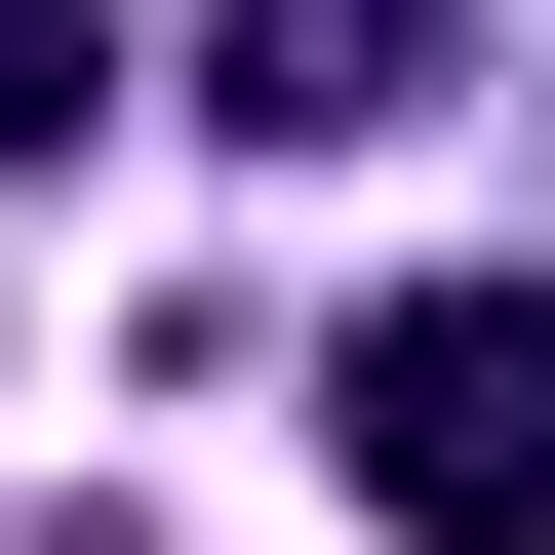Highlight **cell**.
Returning <instances> with one entry per match:
<instances>
[{
	"label": "cell",
	"instance_id": "cell-3",
	"mask_svg": "<svg viewBox=\"0 0 555 555\" xmlns=\"http://www.w3.org/2000/svg\"><path fill=\"white\" fill-rule=\"evenodd\" d=\"M40 119H119V80H80V0H0V159H40Z\"/></svg>",
	"mask_w": 555,
	"mask_h": 555
},
{
	"label": "cell",
	"instance_id": "cell-1",
	"mask_svg": "<svg viewBox=\"0 0 555 555\" xmlns=\"http://www.w3.org/2000/svg\"><path fill=\"white\" fill-rule=\"evenodd\" d=\"M358 516L397 555H555V318L516 278H397L358 318Z\"/></svg>",
	"mask_w": 555,
	"mask_h": 555
},
{
	"label": "cell",
	"instance_id": "cell-4",
	"mask_svg": "<svg viewBox=\"0 0 555 555\" xmlns=\"http://www.w3.org/2000/svg\"><path fill=\"white\" fill-rule=\"evenodd\" d=\"M0 555H159V516H0Z\"/></svg>",
	"mask_w": 555,
	"mask_h": 555
},
{
	"label": "cell",
	"instance_id": "cell-2",
	"mask_svg": "<svg viewBox=\"0 0 555 555\" xmlns=\"http://www.w3.org/2000/svg\"><path fill=\"white\" fill-rule=\"evenodd\" d=\"M476 0H198V80H238V159H358V119H437Z\"/></svg>",
	"mask_w": 555,
	"mask_h": 555
}]
</instances>
